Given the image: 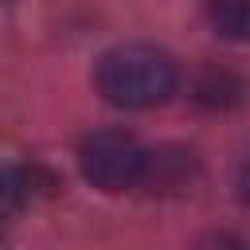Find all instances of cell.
<instances>
[{
    "label": "cell",
    "instance_id": "2",
    "mask_svg": "<svg viewBox=\"0 0 250 250\" xmlns=\"http://www.w3.org/2000/svg\"><path fill=\"white\" fill-rule=\"evenodd\" d=\"M78 168L98 191H129L148 176V152L133 133L102 129L82 141Z\"/></svg>",
    "mask_w": 250,
    "mask_h": 250
},
{
    "label": "cell",
    "instance_id": "3",
    "mask_svg": "<svg viewBox=\"0 0 250 250\" xmlns=\"http://www.w3.org/2000/svg\"><path fill=\"white\" fill-rule=\"evenodd\" d=\"M51 188L55 180L39 168H0V203H27Z\"/></svg>",
    "mask_w": 250,
    "mask_h": 250
},
{
    "label": "cell",
    "instance_id": "4",
    "mask_svg": "<svg viewBox=\"0 0 250 250\" xmlns=\"http://www.w3.org/2000/svg\"><path fill=\"white\" fill-rule=\"evenodd\" d=\"M207 23L223 39H250V0H207Z\"/></svg>",
    "mask_w": 250,
    "mask_h": 250
},
{
    "label": "cell",
    "instance_id": "1",
    "mask_svg": "<svg viewBox=\"0 0 250 250\" xmlns=\"http://www.w3.org/2000/svg\"><path fill=\"white\" fill-rule=\"evenodd\" d=\"M98 94L117 109H152L176 90V62L152 43L109 47L94 66Z\"/></svg>",
    "mask_w": 250,
    "mask_h": 250
},
{
    "label": "cell",
    "instance_id": "5",
    "mask_svg": "<svg viewBox=\"0 0 250 250\" xmlns=\"http://www.w3.org/2000/svg\"><path fill=\"white\" fill-rule=\"evenodd\" d=\"M234 188H238V199L250 203V156L238 164V176H234Z\"/></svg>",
    "mask_w": 250,
    "mask_h": 250
},
{
    "label": "cell",
    "instance_id": "6",
    "mask_svg": "<svg viewBox=\"0 0 250 250\" xmlns=\"http://www.w3.org/2000/svg\"><path fill=\"white\" fill-rule=\"evenodd\" d=\"M0 250H8V234H4V227H0Z\"/></svg>",
    "mask_w": 250,
    "mask_h": 250
}]
</instances>
